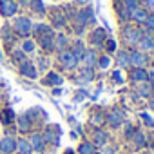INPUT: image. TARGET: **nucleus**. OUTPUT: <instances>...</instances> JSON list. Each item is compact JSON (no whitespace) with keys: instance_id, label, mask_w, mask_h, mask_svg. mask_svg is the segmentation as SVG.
Returning <instances> with one entry per match:
<instances>
[{"instance_id":"f257e3e1","label":"nucleus","mask_w":154,"mask_h":154,"mask_svg":"<svg viewBox=\"0 0 154 154\" xmlns=\"http://www.w3.org/2000/svg\"><path fill=\"white\" fill-rule=\"evenodd\" d=\"M0 11L6 17H11V15L17 13V4L13 0H0Z\"/></svg>"},{"instance_id":"f03ea898","label":"nucleus","mask_w":154,"mask_h":154,"mask_svg":"<svg viewBox=\"0 0 154 154\" xmlns=\"http://www.w3.org/2000/svg\"><path fill=\"white\" fill-rule=\"evenodd\" d=\"M15 147H17V143H15L13 138H4L0 141V152L2 154H11L15 150Z\"/></svg>"},{"instance_id":"7ed1b4c3","label":"nucleus","mask_w":154,"mask_h":154,"mask_svg":"<svg viewBox=\"0 0 154 154\" xmlns=\"http://www.w3.org/2000/svg\"><path fill=\"white\" fill-rule=\"evenodd\" d=\"M20 72H22L24 76H29V78H35V76H36V69H35V65L29 63V62H26V63L20 67Z\"/></svg>"},{"instance_id":"20e7f679","label":"nucleus","mask_w":154,"mask_h":154,"mask_svg":"<svg viewBox=\"0 0 154 154\" xmlns=\"http://www.w3.org/2000/svg\"><path fill=\"white\" fill-rule=\"evenodd\" d=\"M15 26H17V29H18L20 33H27V31L31 29V24H29V20H27V18H17Z\"/></svg>"},{"instance_id":"39448f33","label":"nucleus","mask_w":154,"mask_h":154,"mask_svg":"<svg viewBox=\"0 0 154 154\" xmlns=\"http://www.w3.org/2000/svg\"><path fill=\"white\" fill-rule=\"evenodd\" d=\"M60 58H62V62H63L65 67H74V63H76V58H74L72 53H62Z\"/></svg>"},{"instance_id":"423d86ee","label":"nucleus","mask_w":154,"mask_h":154,"mask_svg":"<svg viewBox=\"0 0 154 154\" xmlns=\"http://www.w3.org/2000/svg\"><path fill=\"white\" fill-rule=\"evenodd\" d=\"M31 143H33V147H35L36 150H42V149H44V140H42L40 134H35V136L31 138Z\"/></svg>"},{"instance_id":"0eeeda50","label":"nucleus","mask_w":154,"mask_h":154,"mask_svg":"<svg viewBox=\"0 0 154 154\" xmlns=\"http://www.w3.org/2000/svg\"><path fill=\"white\" fill-rule=\"evenodd\" d=\"M18 149H20V150H22L24 154H27V152L31 150V145H29V143H27L26 140H20V141H18Z\"/></svg>"},{"instance_id":"6e6552de","label":"nucleus","mask_w":154,"mask_h":154,"mask_svg":"<svg viewBox=\"0 0 154 154\" xmlns=\"http://www.w3.org/2000/svg\"><path fill=\"white\" fill-rule=\"evenodd\" d=\"M29 127H31V123H29L27 116H22V118H20V129H22V131H29Z\"/></svg>"},{"instance_id":"1a4fd4ad","label":"nucleus","mask_w":154,"mask_h":154,"mask_svg":"<svg viewBox=\"0 0 154 154\" xmlns=\"http://www.w3.org/2000/svg\"><path fill=\"white\" fill-rule=\"evenodd\" d=\"M80 152H82V154H93V147H91L89 143H84V145L80 147Z\"/></svg>"},{"instance_id":"9d476101","label":"nucleus","mask_w":154,"mask_h":154,"mask_svg":"<svg viewBox=\"0 0 154 154\" xmlns=\"http://www.w3.org/2000/svg\"><path fill=\"white\" fill-rule=\"evenodd\" d=\"M122 122V116H120V112H112V116H111V123L112 125H118Z\"/></svg>"},{"instance_id":"9b49d317","label":"nucleus","mask_w":154,"mask_h":154,"mask_svg":"<svg viewBox=\"0 0 154 154\" xmlns=\"http://www.w3.org/2000/svg\"><path fill=\"white\" fill-rule=\"evenodd\" d=\"M45 82H47V84H60V78H58L56 74H49V78H47Z\"/></svg>"},{"instance_id":"f8f14e48","label":"nucleus","mask_w":154,"mask_h":154,"mask_svg":"<svg viewBox=\"0 0 154 154\" xmlns=\"http://www.w3.org/2000/svg\"><path fill=\"white\" fill-rule=\"evenodd\" d=\"M11 118H13V111H4V122H6V123H9V122H11Z\"/></svg>"},{"instance_id":"ddd939ff","label":"nucleus","mask_w":154,"mask_h":154,"mask_svg":"<svg viewBox=\"0 0 154 154\" xmlns=\"http://www.w3.org/2000/svg\"><path fill=\"white\" fill-rule=\"evenodd\" d=\"M35 9H36L38 13H44V8H42V2H40V0H35Z\"/></svg>"},{"instance_id":"4468645a","label":"nucleus","mask_w":154,"mask_h":154,"mask_svg":"<svg viewBox=\"0 0 154 154\" xmlns=\"http://www.w3.org/2000/svg\"><path fill=\"white\" fill-rule=\"evenodd\" d=\"M33 47H35V45H33V42H26V44H24V51H27V53H29V51H33Z\"/></svg>"},{"instance_id":"2eb2a0df","label":"nucleus","mask_w":154,"mask_h":154,"mask_svg":"<svg viewBox=\"0 0 154 154\" xmlns=\"http://www.w3.org/2000/svg\"><path fill=\"white\" fill-rule=\"evenodd\" d=\"M96 140H98V141H102V143H103V141H105V136H103V134H102V132H98V136H96Z\"/></svg>"},{"instance_id":"dca6fc26","label":"nucleus","mask_w":154,"mask_h":154,"mask_svg":"<svg viewBox=\"0 0 154 154\" xmlns=\"http://www.w3.org/2000/svg\"><path fill=\"white\" fill-rule=\"evenodd\" d=\"M65 154H72V150H67V152H65Z\"/></svg>"},{"instance_id":"f3484780","label":"nucleus","mask_w":154,"mask_h":154,"mask_svg":"<svg viewBox=\"0 0 154 154\" xmlns=\"http://www.w3.org/2000/svg\"><path fill=\"white\" fill-rule=\"evenodd\" d=\"M78 2H85V0H78Z\"/></svg>"}]
</instances>
